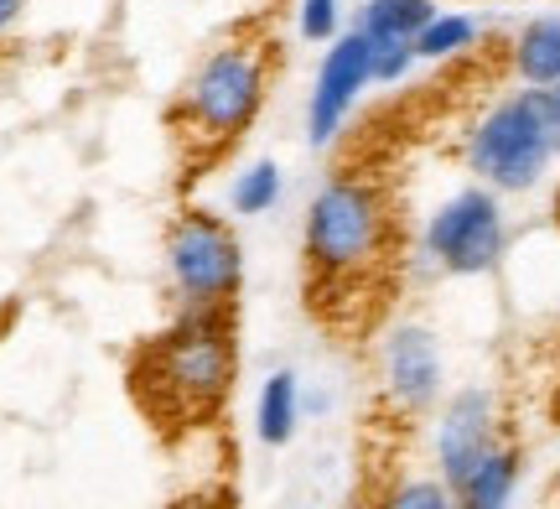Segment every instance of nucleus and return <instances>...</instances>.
I'll return each instance as SVG.
<instances>
[{
  "label": "nucleus",
  "mask_w": 560,
  "mask_h": 509,
  "mask_svg": "<svg viewBox=\"0 0 560 509\" xmlns=\"http://www.w3.org/2000/svg\"><path fill=\"white\" fill-rule=\"evenodd\" d=\"M240 380L234 312H187L182 306L136 359V390L151 416L202 427L223 410Z\"/></svg>",
  "instance_id": "obj_1"
},
{
  "label": "nucleus",
  "mask_w": 560,
  "mask_h": 509,
  "mask_svg": "<svg viewBox=\"0 0 560 509\" xmlns=\"http://www.w3.org/2000/svg\"><path fill=\"white\" fill-rule=\"evenodd\" d=\"M172 509H234V505H229L223 489H192V494H182Z\"/></svg>",
  "instance_id": "obj_19"
},
{
  "label": "nucleus",
  "mask_w": 560,
  "mask_h": 509,
  "mask_svg": "<svg viewBox=\"0 0 560 509\" xmlns=\"http://www.w3.org/2000/svg\"><path fill=\"white\" fill-rule=\"evenodd\" d=\"M280 193H285L280 162L255 157V162H244L240 172L229 177V213H234V219H260V213H270V208L280 204Z\"/></svg>",
  "instance_id": "obj_14"
},
{
  "label": "nucleus",
  "mask_w": 560,
  "mask_h": 509,
  "mask_svg": "<svg viewBox=\"0 0 560 509\" xmlns=\"http://www.w3.org/2000/svg\"><path fill=\"white\" fill-rule=\"evenodd\" d=\"M342 509H384V499H353V505H342Z\"/></svg>",
  "instance_id": "obj_22"
},
{
  "label": "nucleus",
  "mask_w": 560,
  "mask_h": 509,
  "mask_svg": "<svg viewBox=\"0 0 560 509\" xmlns=\"http://www.w3.org/2000/svg\"><path fill=\"white\" fill-rule=\"evenodd\" d=\"M420 255L431 270L457 276V281H478L488 270H499L503 255H509L503 198L482 183L457 187L452 198H441L425 229H420Z\"/></svg>",
  "instance_id": "obj_6"
},
{
  "label": "nucleus",
  "mask_w": 560,
  "mask_h": 509,
  "mask_svg": "<svg viewBox=\"0 0 560 509\" xmlns=\"http://www.w3.org/2000/svg\"><path fill=\"white\" fill-rule=\"evenodd\" d=\"M520 478H524V448L503 437L499 448L452 489V499H457V509H509L514 494H520Z\"/></svg>",
  "instance_id": "obj_10"
},
{
  "label": "nucleus",
  "mask_w": 560,
  "mask_h": 509,
  "mask_svg": "<svg viewBox=\"0 0 560 509\" xmlns=\"http://www.w3.org/2000/svg\"><path fill=\"white\" fill-rule=\"evenodd\" d=\"M395 245V213L374 177L338 172L306 198L301 213V255L317 286L369 281Z\"/></svg>",
  "instance_id": "obj_2"
},
{
  "label": "nucleus",
  "mask_w": 560,
  "mask_h": 509,
  "mask_svg": "<svg viewBox=\"0 0 560 509\" xmlns=\"http://www.w3.org/2000/svg\"><path fill=\"white\" fill-rule=\"evenodd\" d=\"M296 32L306 42L327 47L332 37H342V0H301L296 5Z\"/></svg>",
  "instance_id": "obj_17"
},
{
  "label": "nucleus",
  "mask_w": 560,
  "mask_h": 509,
  "mask_svg": "<svg viewBox=\"0 0 560 509\" xmlns=\"http://www.w3.org/2000/svg\"><path fill=\"white\" fill-rule=\"evenodd\" d=\"M369 53H374V83H400L410 79V68H416V42H369Z\"/></svg>",
  "instance_id": "obj_18"
},
{
  "label": "nucleus",
  "mask_w": 560,
  "mask_h": 509,
  "mask_svg": "<svg viewBox=\"0 0 560 509\" xmlns=\"http://www.w3.org/2000/svg\"><path fill=\"white\" fill-rule=\"evenodd\" d=\"M462 162L499 198L535 193L560 162V100L550 89H514L493 100L467 130Z\"/></svg>",
  "instance_id": "obj_3"
},
{
  "label": "nucleus",
  "mask_w": 560,
  "mask_h": 509,
  "mask_svg": "<svg viewBox=\"0 0 560 509\" xmlns=\"http://www.w3.org/2000/svg\"><path fill=\"white\" fill-rule=\"evenodd\" d=\"M436 11V0H363L353 32H363L369 42H416Z\"/></svg>",
  "instance_id": "obj_13"
},
{
  "label": "nucleus",
  "mask_w": 560,
  "mask_h": 509,
  "mask_svg": "<svg viewBox=\"0 0 560 509\" xmlns=\"http://www.w3.org/2000/svg\"><path fill=\"white\" fill-rule=\"evenodd\" d=\"M550 224H556V234H560V177H556V187H550Z\"/></svg>",
  "instance_id": "obj_21"
},
{
  "label": "nucleus",
  "mask_w": 560,
  "mask_h": 509,
  "mask_svg": "<svg viewBox=\"0 0 560 509\" xmlns=\"http://www.w3.org/2000/svg\"><path fill=\"white\" fill-rule=\"evenodd\" d=\"M550 94H556V100H560V83H556V89H550Z\"/></svg>",
  "instance_id": "obj_23"
},
{
  "label": "nucleus",
  "mask_w": 560,
  "mask_h": 509,
  "mask_svg": "<svg viewBox=\"0 0 560 509\" xmlns=\"http://www.w3.org/2000/svg\"><path fill=\"white\" fill-rule=\"evenodd\" d=\"M478 16H467V11H436V16L425 21V32L416 37V58L420 62H452L462 53H472L478 47Z\"/></svg>",
  "instance_id": "obj_15"
},
{
  "label": "nucleus",
  "mask_w": 560,
  "mask_h": 509,
  "mask_svg": "<svg viewBox=\"0 0 560 509\" xmlns=\"http://www.w3.org/2000/svg\"><path fill=\"white\" fill-rule=\"evenodd\" d=\"M161 265H166V286L177 306L187 312H234L244 286V245L240 229L229 224V213L213 208H182L166 224L161 240Z\"/></svg>",
  "instance_id": "obj_5"
},
{
  "label": "nucleus",
  "mask_w": 560,
  "mask_h": 509,
  "mask_svg": "<svg viewBox=\"0 0 560 509\" xmlns=\"http://www.w3.org/2000/svg\"><path fill=\"white\" fill-rule=\"evenodd\" d=\"M301 427V380L291 369H270L255 395V437L265 448H285Z\"/></svg>",
  "instance_id": "obj_12"
},
{
  "label": "nucleus",
  "mask_w": 560,
  "mask_h": 509,
  "mask_svg": "<svg viewBox=\"0 0 560 509\" xmlns=\"http://www.w3.org/2000/svg\"><path fill=\"white\" fill-rule=\"evenodd\" d=\"M384 509H457V499L441 478H400L384 494Z\"/></svg>",
  "instance_id": "obj_16"
},
{
  "label": "nucleus",
  "mask_w": 560,
  "mask_h": 509,
  "mask_svg": "<svg viewBox=\"0 0 560 509\" xmlns=\"http://www.w3.org/2000/svg\"><path fill=\"white\" fill-rule=\"evenodd\" d=\"M499 442H503V421H499L493 390L462 385L457 395H446V406H441V416H436V431H431L436 478L446 484V489H457L462 478L478 468Z\"/></svg>",
  "instance_id": "obj_8"
},
{
  "label": "nucleus",
  "mask_w": 560,
  "mask_h": 509,
  "mask_svg": "<svg viewBox=\"0 0 560 509\" xmlns=\"http://www.w3.org/2000/svg\"><path fill=\"white\" fill-rule=\"evenodd\" d=\"M265 100H270V53L265 42L234 37L192 68V79L182 89V125L198 146L223 151L249 136Z\"/></svg>",
  "instance_id": "obj_4"
},
{
  "label": "nucleus",
  "mask_w": 560,
  "mask_h": 509,
  "mask_svg": "<svg viewBox=\"0 0 560 509\" xmlns=\"http://www.w3.org/2000/svg\"><path fill=\"white\" fill-rule=\"evenodd\" d=\"M380 385L395 416H425L441 401L446 365H441V338L425 323H395L380 348Z\"/></svg>",
  "instance_id": "obj_9"
},
{
  "label": "nucleus",
  "mask_w": 560,
  "mask_h": 509,
  "mask_svg": "<svg viewBox=\"0 0 560 509\" xmlns=\"http://www.w3.org/2000/svg\"><path fill=\"white\" fill-rule=\"evenodd\" d=\"M374 83V53H369V37L363 32H342V37L327 42V53L317 62V79H312V94H306V141L332 146L342 136V125L353 115V104L363 100V89Z\"/></svg>",
  "instance_id": "obj_7"
},
{
  "label": "nucleus",
  "mask_w": 560,
  "mask_h": 509,
  "mask_svg": "<svg viewBox=\"0 0 560 509\" xmlns=\"http://www.w3.org/2000/svg\"><path fill=\"white\" fill-rule=\"evenodd\" d=\"M16 16H21V0H0V32H11Z\"/></svg>",
  "instance_id": "obj_20"
},
{
  "label": "nucleus",
  "mask_w": 560,
  "mask_h": 509,
  "mask_svg": "<svg viewBox=\"0 0 560 509\" xmlns=\"http://www.w3.org/2000/svg\"><path fill=\"white\" fill-rule=\"evenodd\" d=\"M509 68L524 89H556L560 83V16H529L509 42Z\"/></svg>",
  "instance_id": "obj_11"
}]
</instances>
